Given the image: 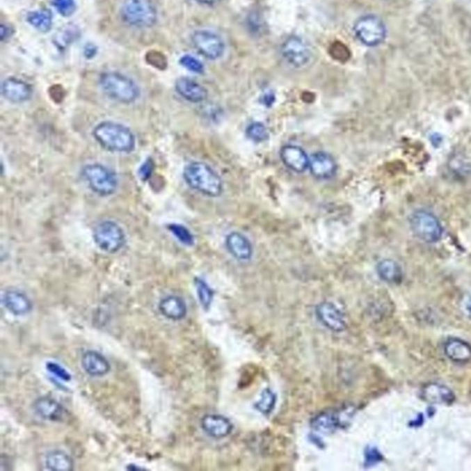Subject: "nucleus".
<instances>
[{
  "label": "nucleus",
  "instance_id": "nucleus-19",
  "mask_svg": "<svg viewBox=\"0 0 471 471\" xmlns=\"http://www.w3.org/2000/svg\"><path fill=\"white\" fill-rule=\"evenodd\" d=\"M202 430L214 438H224L232 432L233 425L224 416L209 415L202 419Z\"/></svg>",
  "mask_w": 471,
  "mask_h": 471
},
{
  "label": "nucleus",
  "instance_id": "nucleus-4",
  "mask_svg": "<svg viewBox=\"0 0 471 471\" xmlns=\"http://www.w3.org/2000/svg\"><path fill=\"white\" fill-rule=\"evenodd\" d=\"M121 17L131 27L147 29L156 24L158 10L152 0H124Z\"/></svg>",
  "mask_w": 471,
  "mask_h": 471
},
{
  "label": "nucleus",
  "instance_id": "nucleus-20",
  "mask_svg": "<svg viewBox=\"0 0 471 471\" xmlns=\"http://www.w3.org/2000/svg\"><path fill=\"white\" fill-rule=\"evenodd\" d=\"M421 396L424 401L432 404L449 405L455 401V394L449 388L439 383H430L422 388Z\"/></svg>",
  "mask_w": 471,
  "mask_h": 471
},
{
  "label": "nucleus",
  "instance_id": "nucleus-12",
  "mask_svg": "<svg viewBox=\"0 0 471 471\" xmlns=\"http://www.w3.org/2000/svg\"><path fill=\"white\" fill-rule=\"evenodd\" d=\"M3 97L13 104H22L31 99L33 88L30 83L18 78H8L1 86Z\"/></svg>",
  "mask_w": 471,
  "mask_h": 471
},
{
  "label": "nucleus",
  "instance_id": "nucleus-22",
  "mask_svg": "<svg viewBox=\"0 0 471 471\" xmlns=\"http://www.w3.org/2000/svg\"><path fill=\"white\" fill-rule=\"evenodd\" d=\"M85 372L93 376H102L109 373L111 365L102 353L96 351H88L81 359Z\"/></svg>",
  "mask_w": 471,
  "mask_h": 471
},
{
  "label": "nucleus",
  "instance_id": "nucleus-17",
  "mask_svg": "<svg viewBox=\"0 0 471 471\" xmlns=\"http://www.w3.org/2000/svg\"><path fill=\"white\" fill-rule=\"evenodd\" d=\"M34 413L42 420L50 422H60L64 419L65 410L56 399L49 397H41L33 404Z\"/></svg>",
  "mask_w": 471,
  "mask_h": 471
},
{
  "label": "nucleus",
  "instance_id": "nucleus-3",
  "mask_svg": "<svg viewBox=\"0 0 471 471\" xmlns=\"http://www.w3.org/2000/svg\"><path fill=\"white\" fill-rule=\"evenodd\" d=\"M99 81L105 95L113 101L131 104L139 98L138 86L124 74L108 71L102 74Z\"/></svg>",
  "mask_w": 471,
  "mask_h": 471
},
{
  "label": "nucleus",
  "instance_id": "nucleus-9",
  "mask_svg": "<svg viewBox=\"0 0 471 471\" xmlns=\"http://www.w3.org/2000/svg\"><path fill=\"white\" fill-rule=\"evenodd\" d=\"M192 42L197 52L205 58L216 60L224 55L225 42L221 36L213 31H196L193 34Z\"/></svg>",
  "mask_w": 471,
  "mask_h": 471
},
{
  "label": "nucleus",
  "instance_id": "nucleus-6",
  "mask_svg": "<svg viewBox=\"0 0 471 471\" xmlns=\"http://www.w3.org/2000/svg\"><path fill=\"white\" fill-rule=\"evenodd\" d=\"M93 239L99 249L110 254L118 253L127 242V237L121 225L111 221H102L96 225Z\"/></svg>",
  "mask_w": 471,
  "mask_h": 471
},
{
  "label": "nucleus",
  "instance_id": "nucleus-5",
  "mask_svg": "<svg viewBox=\"0 0 471 471\" xmlns=\"http://www.w3.org/2000/svg\"><path fill=\"white\" fill-rule=\"evenodd\" d=\"M82 178L93 193L101 196H110L118 188V178L111 168L99 163L85 165L81 170Z\"/></svg>",
  "mask_w": 471,
  "mask_h": 471
},
{
  "label": "nucleus",
  "instance_id": "nucleus-37",
  "mask_svg": "<svg viewBox=\"0 0 471 471\" xmlns=\"http://www.w3.org/2000/svg\"><path fill=\"white\" fill-rule=\"evenodd\" d=\"M365 463H367L368 466H372V465L378 463V462H381L382 459H383V456H382L381 452L378 450V448L376 447H367V449H365Z\"/></svg>",
  "mask_w": 471,
  "mask_h": 471
},
{
  "label": "nucleus",
  "instance_id": "nucleus-14",
  "mask_svg": "<svg viewBox=\"0 0 471 471\" xmlns=\"http://www.w3.org/2000/svg\"><path fill=\"white\" fill-rule=\"evenodd\" d=\"M175 90L182 99L193 104H201L208 96L207 88L204 86L186 77L177 79Z\"/></svg>",
  "mask_w": 471,
  "mask_h": 471
},
{
  "label": "nucleus",
  "instance_id": "nucleus-10",
  "mask_svg": "<svg viewBox=\"0 0 471 471\" xmlns=\"http://www.w3.org/2000/svg\"><path fill=\"white\" fill-rule=\"evenodd\" d=\"M282 58L295 67H303L310 61L311 49L305 40L301 36L288 37L281 47Z\"/></svg>",
  "mask_w": 471,
  "mask_h": 471
},
{
  "label": "nucleus",
  "instance_id": "nucleus-41",
  "mask_svg": "<svg viewBox=\"0 0 471 471\" xmlns=\"http://www.w3.org/2000/svg\"><path fill=\"white\" fill-rule=\"evenodd\" d=\"M273 102H275V96H273V94L267 93L262 97V102H264V104L266 105V106H271V105L273 104Z\"/></svg>",
  "mask_w": 471,
  "mask_h": 471
},
{
  "label": "nucleus",
  "instance_id": "nucleus-39",
  "mask_svg": "<svg viewBox=\"0 0 471 471\" xmlns=\"http://www.w3.org/2000/svg\"><path fill=\"white\" fill-rule=\"evenodd\" d=\"M13 28L4 24H1V26H0V40H1V42L7 41L13 36Z\"/></svg>",
  "mask_w": 471,
  "mask_h": 471
},
{
  "label": "nucleus",
  "instance_id": "nucleus-21",
  "mask_svg": "<svg viewBox=\"0 0 471 471\" xmlns=\"http://www.w3.org/2000/svg\"><path fill=\"white\" fill-rule=\"evenodd\" d=\"M3 303L10 312L17 316L26 315L33 308L30 298L19 290L6 291L3 296Z\"/></svg>",
  "mask_w": 471,
  "mask_h": 471
},
{
  "label": "nucleus",
  "instance_id": "nucleus-18",
  "mask_svg": "<svg viewBox=\"0 0 471 471\" xmlns=\"http://www.w3.org/2000/svg\"><path fill=\"white\" fill-rule=\"evenodd\" d=\"M225 246L231 255L239 261H249L253 257V245L244 234L231 232L225 239Z\"/></svg>",
  "mask_w": 471,
  "mask_h": 471
},
{
  "label": "nucleus",
  "instance_id": "nucleus-43",
  "mask_svg": "<svg viewBox=\"0 0 471 471\" xmlns=\"http://www.w3.org/2000/svg\"><path fill=\"white\" fill-rule=\"evenodd\" d=\"M467 310H469L470 312L471 313V298L470 299L469 301H468V303H467Z\"/></svg>",
  "mask_w": 471,
  "mask_h": 471
},
{
  "label": "nucleus",
  "instance_id": "nucleus-35",
  "mask_svg": "<svg viewBox=\"0 0 471 471\" xmlns=\"http://www.w3.org/2000/svg\"><path fill=\"white\" fill-rule=\"evenodd\" d=\"M147 61L152 67L159 68V70H164L167 67L166 57L158 51H151V52L147 54Z\"/></svg>",
  "mask_w": 471,
  "mask_h": 471
},
{
  "label": "nucleus",
  "instance_id": "nucleus-30",
  "mask_svg": "<svg viewBox=\"0 0 471 471\" xmlns=\"http://www.w3.org/2000/svg\"><path fill=\"white\" fill-rule=\"evenodd\" d=\"M168 230L182 244L186 245V246H193L194 244L193 233L185 225L173 223V224L168 225Z\"/></svg>",
  "mask_w": 471,
  "mask_h": 471
},
{
  "label": "nucleus",
  "instance_id": "nucleus-25",
  "mask_svg": "<svg viewBox=\"0 0 471 471\" xmlns=\"http://www.w3.org/2000/svg\"><path fill=\"white\" fill-rule=\"evenodd\" d=\"M81 29L77 25L72 24L64 25L56 31L53 42L57 49L65 51L81 37Z\"/></svg>",
  "mask_w": 471,
  "mask_h": 471
},
{
  "label": "nucleus",
  "instance_id": "nucleus-16",
  "mask_svg": "<svg viewBox=\"0 0 471 471\" xmlns=\"http://www.w3.org/2000/svg\"><path fill=\"white\" fill-rule=\"evenodd\" d=\"M310 168L312 175L319 179H329L335 175L337 164L330 154L319 151L310 159Z\"/></svg>",
  "mask_w": 471,
  "mask_h": 471
},
{
  "label": "nucleus",
  "instance_id": "nucleus-42",
  "mask_svg": "<svg viewBox=\"0 0 471 471\" xmlns=\"http://www.w3.org/2000/svg\"><path fill=\"white\" fill-rule=\"evenodd\" d=\"M197 2L201 3L202 5H215L216 3L221 1V0H196Z\"/></svg>",
  "mask_w": 471,
  "mask_h": 471
},
{
  "label": "nucleus",
  "instance_id": "nucleus-24",
  "mask_svg": "<svg viewBox=\"0 0 471 471\" xmlns=\"http://www.w3.org/2000/svg\"><path fill=\"white\" fill-rule=\"evenodd\" d=\"M445 356L451 361L466 362L471 360V346L467 342L461 339H449L444 346Z\"/></svg>",
  "mask_w": 471,
  "mask_h": 471
},
{
  "label": "nucleus",
  "instance_id": "nucleus-2",
  "mask_svg": "<svg viewBox=\"0 0 471 471\" xmlns=\"http://www.w3.org/2000/svg\"><path fill=\"white\" fill-rule=\"evenodd\" d=\"M184 179L188 186L208 197H218L223 193L221 176L204 162L194 161L184 170Z\"/></svg>",
  "mask_w": 471,
  "mask_h": 471
},
{
  "label": "nucleus",
  "instance_id": "nucleus-11",
  "mask_svg": "<svg viewBox=\"0 0 471 471\" xmlns=\"http://www.w3.org/2000/svg\"><path fill=\"white\" fill-rule=\"evenodd\" d=\"M353 410L351 408L341 410L340 412H326L319 413L311 422L313 429L318 432L329 433L335 432L337 429L346 426L352 419Z\"/></svg>",
  "mask_w": 471,
  "mask_h": 471
},
{
  "label": "nucleus",
  "instance_id": "nucleus-27",
  "mask_svg": "<svg viewBox=\"0 0 471 471\" xmlns=\"http://www.w3.org/2000/svg\"><path fill=\"white\" fill-rule=\"evenodd\" d=\"M376 271L379 278L390 284H398L402 280L401 268L392 260H383L379 262Z\"/></svg>",
  "mask_w": 471,
  "mask_h": 471
},
{
  "label": "nucleus",
  "instance_id": "nucleus-8",
  "mask_svg": "<svg viewBox=\"0 0 471 471\" xmlns=\"http://www.w3.org/2000/svg\"><path fill=\"white\" fill-rule=\"evenodd\" d=\"M410 228L417 238L428 244H435L443 235V227L433 214L425 210L413 213L410 218Z\"/></svg>",
  "mask_w": 471,
  "mask_h": 471
},
{
  "label": "nucleus",
  "instance_id": "nucleus-33",
  "mask_svg": "<svg viewBox=\"0 0 471 471\" xmlns=\"http://www.w3.org/2000/svg\"><path fill=\"white\" fill-rule=\"evenodd\" d=\"M52 5L63 17H70L76 11L75 0H52Z\"/></svg>",
  "mask_w": 471,
  "mask_h": 471
},
{
  "label": "nucleus",
  "instance_id": "nucleus-36",
  "mask_svg": "<svg viewBox=\"0 0 471 471\" xmlns=\"http://www.w3.org/2000/svg\"><path fill=\"white\" fill-rule=\"evenodd\" d=\"M154 170H155V164H154L153 159L151 158L145 159V162H143V164L139 168V178L143 182L148 181L151 178V176L153 175Z\"/></svg>",
  "mask_w": 471,
  "mask_h": 471
},
{
  "label": "nucleus",
  "instance_id": "nucleus-29",
  "mask_svg": "<svg viewBox=\"0 0 471 471\" xmlns=\"http://www.w3.org/2000/svg\"><path fill=\"white\" fill-rule=\"evenodd\" d=\"M276 395L270 388L262 391L261 398L257 401L255 408L260 413L264 415H270L275 410L276 404Z\"/></svg>",
  "mask_w": 471,
  "mask_h": 471
},
{
  "label": "nucleus",
  "instance_id": "nucleus-38",
  "mask_svg": "<svg viewBox=\"0 0 471 471\" xmlns=\"http://www.w3.org/2000/svg\"><path fill=\"white\" fill-rule=\"evenodd\" d=\"M47 369L51 373H53L54 375H56L57 378L63 379V381H67L70 379V375L67 372V370L60 367L59 365L55 364V362L47 364Z\"/></svg>",
  "mask_w": 471,
  "mask_h": 471
},
{
  "label": "nucleus",
  "instance_id": "nucleus-40",
  "mask_svg": "<svg viewBox=\"0 0 471 471\" xmlns=\"http://www.w3.org/2000/svg\"><path fill=\"white\" fill-rule=\"evenodd\" d=\"M98 53V48H97L95 45L93 44H87L85 45L83 49L84 56L87 59H93L97 56Z\"/></svg>",
  "mask_w": 471,
  "mask_h": 471
},
{
  "label": "nucleus",
  "instance_id": "nucleus-34",
  "mask_svg": "<svg viewBox=\"0 0 471 471\" xmlns=\"http://www.w3.org/2000/svg\"><path fill=\"white\" fill-rule=\"evenodd\" d=\"M179 64L184 68H186V70L191 71V72L202 74L204 73L205 71V67L204 65H202V63L193 56L185 55L182 56L181 59H179Z\"/></svg>",
  "mask_w": 471,
  "mask_h": 471
},
{
  "label": "nucleus",
  "instance_id": "nucleus-7",
  "mask_svg": "<svg viewBox=\"0 0 471 471\" xmlns=\"http://www.w3.org/2000/svg\"><path fill=\"white\" fill-rule=\"evenodd\" d=\"M356 37L364 45L378 47L386 39L387 29L383 21L376 15H365L353 26Z\"/></svg>",
  "mask_w": 471,
  "mask_h": 471
},
{
  "label": "nucleus",
  "instance_id": "nucleus-32",
  "mask_svg": "<svg viewBox=\"0 0 471 471\" xmlns=\"http://www.w3.org/2000/svg\"><path fill=\"white\" fill-rule=\"evenodd\" d=\"M195 285L200 303H201L205 310H208V308H210L211 304H212L214 291L211 289L209 285L202 279H195Z\"/></svg>",
  "mask_w": 471,
  "mask_h": 471
},
{
  "label": "nucleus",
  "instance_id": "nucleus-13",
  "mask_svg": "<svg viewBox=\"0 0 471 471\" xmlns=\"http://www.w3.org/2000/svg\"><path fill=\"white\" fill-rule=\"evenodd\" d=\"M319 321L333 332L340 333L346 329L347 324L342 311L330 302H322L316 308Z\"/></svg>",
  "mask_w": 471,
  "mask_h": 471
},
{
  "label": "nucleus",
  "instance_id": "nucleus-23",
  "mask_svg": "<svg viewBox=\"0 0 471 471\" xmlns=\"http://www.w3.org/2000/svg\"><path fill=\"white\" fill-rule=\"evenodd\" d=\"M162 315L171 321H181L187 314L184 299L176 296H168L162 299L159 305Z\"/></svg>",
  "mask_w": 471,
  "mask_h": 471
},
{
  "label": "nucleus",
  "instance_id": "nucleus-26",
  "mask_svg": "<svg viewBox=\"0 0 471 471\" xmlns=\"http://www.w3.org/2000/svg\"><path fill=\"white\" fill-rule=\"evenodd\" d=\"M26 19L29 24L41 33H49L53 27V14L47 8L31 11Z\"/></svg>",
  "mask_w": 471,
  "mask_h": 471
},
{
  "label": "nucleus",
  "instance_id": "nucleus-31",
  "mask_svg": "<svg viewBox=\"0 0 471 471\" xmlns=\"http://www.w3.org/2000/svg\"><path fill=\"white\" fill-rule=\"evenodd\" d=\"M246 135L251 141L262 143L269 139L270 134L268 128L262 122H255L247 127Z\"/></svg>",
  "mask_w": 471,
  "mask_h": 471
},
{
  "label": "nucleus",
  "instance_id": "nucleus-1",
  "mask_svg": "<svg viewBox=\"0 0 471 471\" xmlns=\"http://www.w3.org/2000/svg\"><path fill=\"white\" fill-rule=\"evenodd\" d=\"M97 143L104 150L114 153H131L135 150L136 139L129 127L113 121H104L93 131Z\"/></svg>",
  "mask_w": 471,
  "mask_h": 471
},
{
  "label": "nucleus",
  "instance_id": "nucleus-28",
  "mask_svg": "<svg viewBox=\"0 0 471 471\" xmlns=\"http://www.w3.org/2000/svg\"><path fill=\"white\" fill-rule=\"evenodd\" d=\"M48 470L56 471H70L73 470V459L68 454L63 451L55 450L50 452L45 458Z\"/></svg>",
  "mask_w": 471,
  "mask_h": 471
},
{
  "label": "nucleus",
  "instance_id": "nucleus-15",
  "mask_svg": "<svg viewBox=\"0 0 471 471\" xmlns=\"http://www.w3.org/2000/svg\"><path fill=\"white\" fill-rule=\"evenodd\" d=\"M282 163L296 173H302L310 168V159L303 148L295 145H287L282 148Z\"/></svg>",
  "mask_w": 471,
  "mask_h": 471
}]
</instances>
